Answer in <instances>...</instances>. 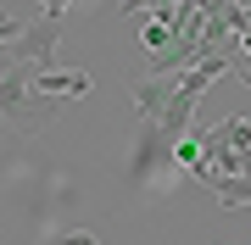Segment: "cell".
<instances>
[{
	"instance_id": "8992f818",
	"label": "cell",
	"mask_w": 251,
	"mask_h": 245,
	"mask_svg": "<svg viewBox=\"0 0 251 245\" xmlns=\"http://www.w3.org/2000/svg\"><path fill=\"white\" fill-rule=\"evenodd\" d=\"M201 184L224 200V206H251V178H218V173H206Z\"/></svg>"
},
{
	"instance_id": "52a82bcc",
	"label": "cell",
	"mask_w": 251,
	"mask_h": 245,
	"mask_svg": "<svg viewBox=\"0 0 251 245\" xmlns=\"http://www.w3.org/2000/svg\"><path fill=\"white\" fill-rule=\"evenodd\" d=\"M173 162H179L184 173H190V178H201V173H206V156H201V134H184V139H173Z\"/></svg>"
},
{
	"instance_id": "6da1fadb",
	"label": "cell",
	"mask_w": 251,
	"mask_h": 245,
	"mask_svg": "<svg viewBox=\"0 0 251 245\" xmlns=\"http://www.w3.org/2000/svg\"><path fill=\"white\" fill-rule=\"evenodd\" d=\"M56 100H45L34 89V67H6L0 73V117L17 123L23 134H39L45 123H56Z\"/></svg>"
},
{
	"instance_id": "5b68a950",
	"label": "cell",
	"mask_w": 251,
	"mask_h": 245,
	"mask_svg": "<svg viewBox=\"0 0 251 245\" xmlns=\"http://www.w3.org/2000/svg\"><path fill=\"white\" fill-rule=\"evenodd\" d=\"M206 145H224V151H240V156H251V117H224L218 128H206Z\"/></svg>"
},
{
	"instance_id": "9c48e42d",
	"label": "cell",
	"mask_w": 251,
	"mask_h": 245,
	"mask_svg": "<svg viewBox=\"0 0 251 245\" xmlns=\"http://www.w3.org/2000/svg\"><path fill=\"white\" fill-rule=\"evenodd\" d=\"M17 34H23V22L11 17V11H0V45H11V39H17Z\"/></svg>"
},
{
	"instance_id": "277c9868",
	"label": "cell",
	"mask_w": 251,
	"mask_h": 245,
	"mask_svg": "<svg viewBox=\"0 0 251 245\" xmlns=\"http://www.w3.org/2000/svg\"><path fill=\"white\" fill-rule=\"evenodd\" d=\"M173 84H179V78H140V84H134V111H140L145 123H162Z\"/></svg>"
},
{
	"instance_id": "3957f363",
	"label": "cell",
	"mask_w": 251,
	"mask_h": 245,
	"mask_svg": "<svg viewBox=\"0 0 251 245\" xmlns=\"http://www.w3.org/2000/svg\"><path fill=\"white\" fill-rule=\"evenodd\" d=\"M34 89L45 100H84L90 95V73H78V67H34Z\"/></svg>"
},
{
	"instance_id": "7a4b0ae2",
	"label": "cell",
	"mask_w": 251,
	"mask_h": 245,
	"mask_svg": "<svg viewBox=\"0 0 251 245\" xmlns=\"http://www.w3.org/2000/svg\"><path fill=\"white\" fill-rule=\"evenodd\" d=\"M62 11H67V0H50V6L39 11L34 22H23V34L6 45V56H11L6 67H56V45H62Z\"/></svg>"
},
{
	"instance_id": "ba28073f",
	"label": "cell",
	"mask_w": 251,
	"mask_h": 245,
	"mask_svg": "<svg viewBox=\"0 0 251 245\" xmlns=\"http://www.w3.org/2000/svg\"><path fill=\"white\" fill-rule=\"evenodd\" d=\"M45 245H100V240L90 234V228H62V234H50Z\"/></svg>"
}]
</instances>
